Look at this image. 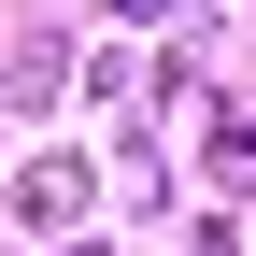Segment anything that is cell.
<instances>
[{
	"label": "cell",
	"mask_w": 256,
	"mask_h": 256,
	"mask_svg": "<svg viewBox=\"0 0 256 256\" xmlns=\"http://www.w3.org/2000/svg\"><path fill=\"white\" fill-rule=\"evenodd\" d=\"M128 14H171V0H128Z\"/></svg>",
	"instance_id": "cell-1"
}]
</instances>
